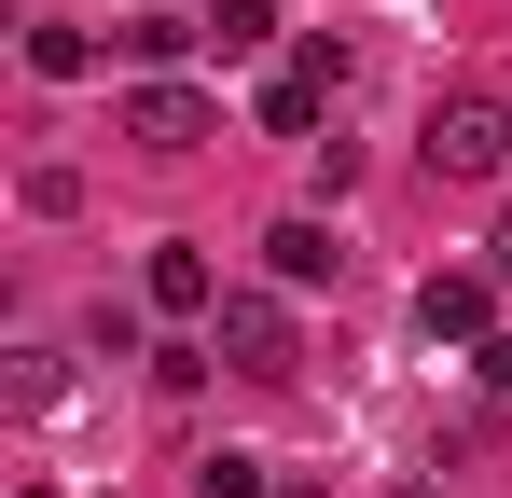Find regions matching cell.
<instances>
[{"mask_svg":"<svg viewBox=\"0 0 512 498\" xmlns=\"http://www.w3.org/2000/svg\"><path fill=\"white\" fill-rule=\"evenodd\" d=\"M319 97H333V83L277 70V83H263V139H305V153H319Z\"/></svg>","mask_w":512,"mask_h":498,"instance_id":"7","label":"cell"},{"mask_svg":"<svg viewBox=\"0 0 512 498\" xmlns=\"http://www.w3.org/2000/svg\"><path fill=\"white\" fill-rule=\"evenodd\" d=\"M28 70H42V83H84V70H97V42L56 14V28H28Z\"/></svg>","mask_w":512,"mask_h":498,"instance_id":"10","label":"cell"},{"mask_svg":"<svg viewBox=\"0 0 512 498\" xmlns=\"http://www.w3.org/2000/svg\"><path fill=\"white\" fill-rule=\"evenodd\" d=\"M194 42H208V28H180V14H125V28H111L125 70H167V56H194Z\"/></svg>","mask_w":512,"mask_h":498,"instance_id":"8","label":"cell"},{"mask_svg":"<svg viewBox=\"0 0 512 498\" xmlns=\"http://www.w3.org/2000/svg\"><path fill=\"white\" fill-rule=\"evenodd\" d=\"M263 277H277V291H319V277H346V249H333V222H305V208H291V222L263 236Z\"/></svg>","mask_w":512,"mask_h":498,"instance_id":"6","label":"cell"},{"mask_svg":"<svg viewBox=\"0 0 512 498\" xmlns=\"http://www.w3.org/2000/svg\"><path fill=\"white\" fill-rule=\"evenodd\" d=\"M485 388H512V332H499V346H485Z\"/></svg>","mask_w":512,"mask_h":498,"instance_id":"14","label":"cell"},{"mask_svg":"<svg viewBox=\"0 0 512 498\" xmlns=\"http://www.w3.org/2000/svg\"><path fill=\"white\" fill-rule=\"evenodd\" d=\"M139 305H153V319H194V332H208V319H222V263H208L194 236H167L153 263H139Z\"/></svg>","mask_w":512,"mask_h":498,"instance_id":"4","label":"cell"},{"mask_svg":"<svg viewBox=\"0 0 512 498\" xmlns=\"http://www.w3.org/2000/svg\"><path fill=\"white\" fill-rule=\"evenodd\" d=\"M277 498H319V485H277Z\"/></svg>","mask_w":512,"mask_h":498,"instance_id":"17","label":"cell"},{"mask_svg":"<svg viewBox=\"0 0 512 498\" xmlns=\"http://www.w3.org/2000/svg\"><path fill=\"white\" fill-rule=\"evenodd\" d=\"M14 498H56V485H14Z\"/></svg>","mask_w":512,"mask_h":498,"instance_id":"16","label":"cell"},{"mask_svg":"<svg viewBox=\"0 0 512 498\" xmlns=\"http://www.w3.org/2000/svg\"><path fill=\"white\" fill-rule=\"evenodd\" d=\"M485 277H512V222H499V236H485Z\"/></svg>","mask_w":512,"mask_h":498,"instance_id":"15","label":"cell"},{"mask_svg":"<svg viewBox=\"0 0 512 498\" xmlns=\"http://www.w3.org/2000/svg\"><path fill=\"white\" fill-rule=\"evenodd\" d=\"M194 28H208V56H263L277 42V0H208Z\"/></svg>","mask_w":512,"mask_h":498,"instance_id":"9","label":"cell"},{"mask_svg":"<svg viewBox=\"0 0 512 498\" xmlns=\"http://www.w3.org/2000/svg\"><path fill=\"white\" fill-rule=\"evenodd\" d=\"M485 319H499V277H471V263H443V277L416 291V332H429V346H499Z\"/></svg>","mask_w":512,"mask_h":498,"instance_id":"5","label":"cell"},{"mask_svg":"<svg viewBox=\"0 0 512 498\" xmlns=\"http://www.w3.org/2000/svg\"><path fill=\"white\" fill-rule=\"evenodd\" d=\"M416 153H429V180H512V111L485 83H471V97H429Z\"/></svg>","mask_w":512,"mask_h":498,"instance_id":"1","label":"cell"},{"mask_svg":"<svg viewBox=\"0 0 512 498\" xmlns=\"http://www.w3.org/2000/svg\"><path fill=\"white\" fill-rule=\"evenodd\" d=\"M208 125H222V97H208V83H180V70H139L125 97H111V139H139V153H167V166L194 153Z\"/></svg>","mask_w":512,"mask_h":498,"instance_id":"2","label":"cell"},{"mask_svg":"<svg viewBox=\"0 0 512 498\" xmlns=\"http://www.w3.org/2000/svg\"><path fill=\"white\" fill-rule=\"evenodd\" d=\"M208 346H222V374H250V388H291V305L277 291H222V319H208Z\"/></svg>","mask_w":512,"mask_h":498,"instance_id":"3","label":"cell"},{"mask_svg":"<svg viewBox=\"0 0 512 498\" xmlns=\"http://www.w3.org/2000/svg\"><path fill=\"white\" fill-rule=\"evenodd\" d=\"M0 402L42 415V402H56V360H42V346H14V360H0Z\"/></svg>","mask_w":512,"mask_h":498,"instance_id":"12","label":"cell"},{"mask_svg":"<svg viewBox=\"0 0 512 498\" xmlns=\"http://www.w3.org/2000/svg\"><path fill=\"white\" fill-rule=\"evenodd\" d=\"M388 498H429V485H388Z\"/></svg>","mask_w":512,"mask_h":498,"instance_id":"18","label":"cell"},{"mask_svg":"<svg viewBox=\"0 0 512 498\" xmlns=\"http://www.w3.org/2000/svg\"><path fill=\"white\" fill-rule=\"evenodd\" d=\"M194 498H277V485H263V457L222 443V457H194Z\"/></svg>","mask_w":512,"mask_h":498,"instance_id":"11","label":"cell"},{"mask_svg":"<svg viewBox=\"0 0 512 498\" xmlns=\"http://www.w3.org/2000/svg\"><path fill=\"white\" fill-rule=\"evenodd\" d=\"M208 360H222L208 332H194V346H153V388H167V402H194V388H208Z\"/></svg>","mask_w":512,"mask_h":498,"instance_id":"13","label":"cell"}]
</instances>
